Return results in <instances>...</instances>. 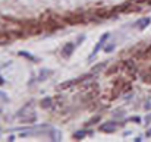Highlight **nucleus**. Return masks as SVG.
<instances>
[{"label": "nucleus", "instance_id": "nucleus-1", "mask_svg": "<svg viewBox=\"0 0 151 142\" xmlns=\"http://www.w3.org/2000/svg\"><path fill=\"white\" fill-rule=\"evenodd\" d=\"M110 38V32H106V34H103L101 35V38H100V41L97 43V46L94 47V50H93V53L90 54V57H88V62H93V59L98 54V51L101 50L103 47H104V44H106V41Z\"/></svg>", "mask_w": 151, "mask_h": 142}, {"label": "nucleus", "instance_id": "nucleus-2", "mask_svg": "<svg viewBox=\"0 0 151 142\" xmlns=\"http://www.w3.org/2000/svg\"><path fill=\"white\" fill-rule=\"evenodd\" d=\"M63 19H65V22H66V23H70V25L84 23V22L87 21L84 13H69V15H66Z\"/></svg>", "mask_w": 151, "mask_h": 142}, {"label": "nucleus", "instance_id": "nucleus-3", "mask_svg": "<svg viewBox=\"0 0 151 142\" xmlns=\"http://www.w3.org/2000/svg\"><path fill=\"white\" fill-rule=\"evenodd\" d=\"M119 126H122V125L117 123V122H106V123H103L101 126H100L98 129L101 132H106V133H113V132L117 131Z\"/></svg>", "mask_w": 151, "mask_h": 142}, {"label": "nucleus", "instance_id": "nucleus-4", "mask_svg": "<svg viewBox=\"0 0 151 142\" xmlns=\"http://www.w3.org/2000/svg\"><path fill=\"white\" fill-rule=\"evenodd\" d=\"M75 48H77V44H73V43H66V44L63 46V48H62V56L66 57V59L70 57V56L73 54Z\"/></svg>", "mask_w": 151, "mask_h": 142}, {"label": "nucleus", "instance_id": "nucleus-5", "mask_svg": "<svg viewBox=\"0 0 151 142\" xmlns=\"http://www.w3.org/2000/svg\"><path fill=\"white\" fill-rule=\"evenodd\" d=\"M78 84V79H70V81H66V82H62L57 85V91H65V89H69L70 86L77 85Z\"/></svg>", "mask_w": 151, "mask_h": 142}, {"label": "nucleus", "instance_id": "nucleus-6", "mask_svg": "<svg viewBox=\"0 0 151 142\" xmlns=\"http://www.w3.org/2000/svg\"><path fill=\"white\" fill-rule=\"evenodd\" d=\"M151 23V18H142V19H140L138 22H135L134 23V28H140V29H145L148 25Z\"/></svg>", "mask_w": 151, "mask_h": 142}, {"label": "nucleus", "instance_id": "nucleus-7", "mask_svg": "<svg viewBox=\"0 0 151 142\" xmlns=\"http://www.w3.org/2000/svg\"><path fill=\"white\" fill-rule=\"evenodd\" d=\"M141 79L145 82V84H151V66L145 70L141 72Z\"/></svg>", "mask_w": 151, "mask_h": 142}, {"label": "nucleus", "instance_id": "nucleus-8", "mask_svg": "<svg viewBox=\"0 0 151 142\" xmlns=\"http://www.w3.org/2000/svg\"><path fill=\"white\" fill-rule=\"evenodd\" d=\"M53 75V70H50V69H41L40 70V75H38V79L40 82H43V81H46L47 79V76H52Z\"/></svg>", "mask_w": 151, "mask_h": 142}, {"label": "nucleus", "instance_id": "nucleus-9", "mask_svg": "<svg viewBox=\"0 0 151 142\" xmlns=\"http://www.w3.org/2000/svg\"><path fill=\"white\" fill-rule=\"evenodd\" d=\"M91 133H93L91 131L82 129V131H78V132H75V133H73V139H78V141H79V139H84L87 135H91Z\"/></svg>", "mask_w": 151, "mask_h": 142}, {"label": "nucleus", "instance_id": "nucleus-10", "mask_svg": "<svg viewBox=\"0 0 151 142\" xmlns=\"http://www.w3.org/2000/svg\"><path fill=\"white\" fill-rule=\"evenodd\" d=\"M48 135H50V138H52L53 141H60V139H62L60 132H59V131H56L54 127H50V129H48Z\"/></svg>", "mask_w": 151, "mask_h": 142}, {"label": "nucleus", "instance_id": "nucleus-11", "mask_svg": "<svg viewBox=\"0 0 151 142\" xmlns=\"http://www.w3.org/2000/svg\"><path fill=\"white\" fill-rule=\"evenodd\" d=\"M52 106H53V98H50V97H47V98L40 101V107L41 109H50Z\"/></svg>", "mask_w": 151, "mask_h": 142}, {"label": "nucleus", "instance_id": "nucleus-12", "mask_svg": "<svg viewBox=\"0 0 151 142\" xmlns=\"http://www.w3.org/2000/svg\"><path fill=\"white\" fill-rule=\"evenodd\" d=\"M100 119H101V116L100 114H95V116H93V117L88 120L87 123H85V127H90V126H94L95 123H98L100 122Z\"/></svg>", "mask_w": 151, "mask_h": 142}, {"label": "nucleus", "instance_id": "nucleus-13", "mask_svg": "<svg viewBox=\"0 0 151 142\" xmlns=\"http://www.w3.org/2000/svg\"><path fill=\"white\" fill-rule=\"evenodd\" d=\"M18 54H19V56H22V57H25V59H30L31 62H38V59H37V57H34V56L30 53V51H23V50H21Z\"/></svg>", "mask_w": 151, "mask_h": 142}, {"label": "nucleus", "instance_id": "nucleus-14", "mask_svg": "<svg viewBox=\"0 0 151 142\" xmlns=\"http://www.w3.org/2000/svg\"><path fill=\"white\" fill-rule=\"evenodd\" d=\"M22 123H34L35 122V116H31V117H25V119H21Z\"/></svg>", "mask_w": 151, "mask_h": 142}, {"label": "nucleus", "instance_id": "nucleus-15", "mask_svg": "<svg viewBox=\"0 0 151 142\" xmlns=\"http://www.w3.org/2000/svg\"><path fill=\"white\" fill-rule=\"evenodd\" d=\"M115 47H116V44H115V43L110 44V46H106V47H104V51H106V53H111V51L115 50Z\"/></svg>", "mask_w": 151, "mask_h": 142}, {"label": "nucleus", "instance_id": "nucleus-16", "mask_svg": "<svg viewBox=\"0 0 151 142\" xmlns=\"http://www.w3.org/2000/svg\"><path fill=\"white\" fill-rule=\"evenodd\" d=\"M104 66H106V63H100V64H95V68H94V70H93V72L95 73V72H98V70H101Z\"/></svg>", "mask_w": 151, "mask_h": 142}, {"label": "nucleus", "instance_id": "nucleus-17", "mask_svg": "<svg viewBox=\"0 0 151 142\" xmlns=\"http://www.w3.org/2000/svg\"><path fill=\"white\" fill-rule=\"evenodd\" d=\"M117 69H119V66H117V64H115V66H113L111 69H109V70H107V75H111V73H115Z\"/></svg>", "mask_w": 151, "mask_h": 142}, {"label": "nucleus", "instance_id": "nucleus-18", "mask_svg": "<svg viewBox=\"0 0 151 142\" xmlns=\"http://www.w3.org/2000/svg\"><path fill=\"white\" fill-rule=\"evenodd\" d=\"M85 38H87V37H85L84 34H82V35H79V37H78V40H77V46H79V44H82V41L85 40Z\"/></svg>", "mask_w": 151, "mask_h": 142}, {"label": "nucleus", "instance_id": "nucleus-19", "mask_svg": "<svg viewBox=\"0 0 151 142\" xmlns=\"http://www.w3.org/2000/svg\"><path fill=\"white\" fill-rule=\"evenodd\" d=\"M129 120H131V122H135V123H140V122H141V119H140V117H131Z\"/></svg>", "mask_w": 151, "mask_h": 142}, {"label": "nucleus", "instance_id": "nucleus-20", "mask_svg": "<svg viewBox=\"0 0 151 142\" xmlns=\"http://www.w3.org/2000/svg\"><path fill=\"white\" fill-rule=\"evenodd\" d=\"M0 98H3L5 101H9V98H7V95H6V94H3V92H0Z\"/></svg>", "mask_w": 151, "mask_h": 142}, {"label": "nucleus", "instance_id": "nucleus-21", "mask_svg": "<svg viewBox=\"0 0 151 142\" xmlns=\"http://www.w3.org/2000/svg\"><path fill=\"white\" fill-rule=\"evenodd\" d=\"M5 84H6V81H5V79L2 78V76H0V86H3Z\"/></svg>", "mask_w": 151, "mask_h": 142}, {"label": "nucleus", "instance_id": "nucleus-22", "mask_svg": "<svg viewBox=\"0 0 151 142\" xmlns=\"http://www.w3.org/2000/svg\"><path fill=\"white\" fill-rule=\"evenodd\" d=\"M145 122H147V123H150V122H151V114H148L147 117H145Z\"/></svg>", "mask_w": 151, "mask_h": 142}, {"label": "nucleus", "instance_id": "nucleus-23", "mask_svg": "<svg viewBox=\"0 0 151 142\" xmlns=\"http://www.w3.org/2000/svg\"><path fill=\"white\" fill-rule=\"evenodd\" d=\"M145 136H151V129H148V131H147V133H145Z\"/></svg>", "mask_w": 151, "mask_h": 142}, {"label": "nucleus", "instance_id": "nucleus-24", "mask_svg": "<svg viewBox=\"0 0 151 142\" xmlns=\"http://www.w3.org/2000/svg\"><path fill=\"white\" fill-rule=\"evenodd\" d=\"M138 2H141V3H142V2H144V3H150V0H138Z\"/></svg>", "mask_w": 151, "mask_h": 142}]
</instances>
